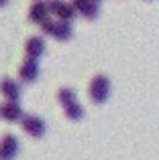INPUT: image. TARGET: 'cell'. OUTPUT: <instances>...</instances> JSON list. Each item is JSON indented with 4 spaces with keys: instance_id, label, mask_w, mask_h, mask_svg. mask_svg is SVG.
<instances>
[{
    "instance_id": "obj_1",
    "label": "cell",
    "mask_w": 159,
    "mask_h": 160,
    "mask_svg": "<svg viewBox=\"0 0 159 160\" xmlns=\"http://www.w3.org/2000/svg\"><path fill=\"white\" fill-rule=\"evenodd\" d=\"M41 31H43V35L53 37L55 41H68V39H72V35H74L72 22H65V20H53V18L45 20V22L41 24Z\"/></svg>"
},
{
    "instance_id": "obj_2",
    "label": "cell",
    "mask_w": 159,
    "mask_h": 160,
    "mask_svg": "<svg viewBox=\"0 0 159 160\" xmlns=\"http://www.w3.org/2000/svg\"><path fill=\"white\" fill-rule=\"evenodd\" d=\"M88 95L94 103H104L110 95V81H108L106 75H96L90 81V87H88Z\"/></svg>"
},
{
    "instance_id": "obj_3",
    "label": "cell",
    "mask_w": 159,
    "mask_h": 160,
    "mask_svg": "<svg viewBox=\"0 0 159 160\" xmlns=\"http://www.w3.org/2000/svg\"><path fill=\"white\" fill-rule=\"evenodd\" d=\"M49 10L55 16L57 20H65V22H72L76 18V8H74L72 0H49Z\"/></svg>"
},
{
    "instance_id": "obj_4",
    "label": "cell",
    "mask_w": 159,
    "mask_h": 160,
    "mask_svg": "<svg viewBox=\"0 0 159 160\" xmlns=\"http://www.w3.org/2000/svg\"><path fill=\"white\" fill-rule=\"evenodd\" d=\"M20 126H23V130L29 134L31 138H43L45 132H47V126H45L43 118L35 116V113H29V116H25L23 120H20Z\"/></svg>"
},
{
    "instance_id": "obj_5",
    "label": "cell",
    "mask_w": 159,
    "mask_h": 160,
    "mask_svg": "<svg viewBox=\"0 0 159 160\" xmlns=\"http://www.w3.org/2000/svg\"><path fill=\"white\" fill-rule=\"evenodd\" d=\"M47 18H51V10H49V0H33L29 6V20L35 24H43Z\"/></svg>"
},
{
    "instance_id": "obj_6",
    "label": "cell",
    "mask_w": 159,
    "mask_h": 160,
    "mask_svg": "<svg viewBox=\"0 0 159 160\" xmlns=\"http://www.w3.org/2000/svg\"><path fill=\"white\" fill-rule=\"evenodd\" d=\"M19 154V140L14 134H4L0 140V160H12Z\"/></svg>"
},
{
    "instance_id": "obj_7",
    "label": "cell",
    "mask_w": 159,
    "mask_h": 160,
    "mask_svg": "<svg viewBox=\"0 0 159 160\" xmlns=\"http://www.w3.org/2000/svg\"><path fill=\"white\" fill-rule=\"evenodd\" d=\"M19 77L23 83H33L39 77V61L37 59H25L19 67Z\"/></svg>"
},
{
    "instance_id": "obj_8",
    "label": "cell",
    "mask_w": 159,
    "mask_h": 160,
    "mask_svg": "<svg viewBox=\"0 0 159 160\" xmlns=\"http://www.w3.org/2000/svg\"><path fill=\"white\" fill-rule=\"evenodd\" d=\"M72 4H74L78 14H82L84 18H88V20L98 18V14H100V8H98V2H96V0H72Z\"/></svg>"
},
{
    "instance_id": "obj_9",
    "label": "cell",
    "mask_w": 159,
    "mask_h": 160,
    "mask_svg": "<svg viewBox=\"0 0 159 160\" xmlns=\"http://www.w3.org/2000/svg\"><path fill=\"white\" fill-rule=\"evenodd\" d=\"M45 53V39L41 35H33L27 39V43H25V55H27V59H37L39 61V57Z\"/></svg>"
},
{
    "instance_id": "obj_10",
    "label": "cell",
    "mask_w": 159,
    "mask_h": 160,
    "mask_svg": "<svg viewBox=\"0 0 159 160\" xmlns=\"http://www.w3.org/2000/svg\"><path fill=\"white\" fill-rule=\"evenodd\" d=\"M0 118L6 122H20L25 118L23 109H20L19 102H6L4 99L2 103H0Z\"/></svg>"
},
{
    "instance_id": "obj_11",
    "label": "cell",
    "mask_w": 159,
    "mask_h": 160,
    "mask_svg": "<svg viewBox=\"0 0 159 160\" xmlns=\"http://www.w3.org/2000/svg\"><path fill=\"white\" fill-rule=\"evenodd\" d=\"M0 93L4 95L6 102H19L20 99V87H19V83H16L14 79L4 77L2 81H0Z\"/></svg>"
},
{
    "instance_id": "obj_12",
    "label": "cell",
    "mask_w": 159,
    "mask_h": 160,
    "mask_svg": "<svg viewBox=\"0 0 159 160\" xmlns=\"http://www.w3.org/2000/svg\"><path fill=\"white\" fill-rule=\"evenodd\" d=\"M63 112H65V118H69V120H82L84 118V108L80 106L78 102H72L68 103V106H63Z\"/></svg>"
},
{
    "instance_id": "obj_13",
    "label": "cell",
    "mask_w": 159,
    "mask_h": 160,
    "mask_svg": "<svg viewBox=\"0 0 159 160\" xmlns=\"http://www.w3.org/2000/svg\"><path fill=\"white\" fill-rule=\"evenodd\" d=\"M57 99H59L61 106H68V103H72V102H78L76 99V91L69 89V87H61V89L57 91Z\"/></svg>"
},
{
    "instance_id": "obj_14",
    "label": "cell",
    "mask_w": 159,
    "mask_h": 160,
    "mask_svg": "<svg viewBox=\"0 0 159 160\" xmlns=\"http://www.w3.org/2000/svg\"><path fill=\"white\" fill-rule=\"evenodd\" d=\"M8 2V0H0V6H4V4H6Z\"/></svg>"
},
{
    "instance_id": "obj_15",
    "label": "cell",
    "mask_w": 159,
    "mask_h": 160,
    "mask_svg": "<svg viewBox=\"0 0 159 160\" xmlns=\"http://www.w3.org/2000/svg\"><path fill=\"white\" fill-rule=\"evenodd\" d=\"M96 2H100V0H96Z\"/></svg>"
}]
</instances>
